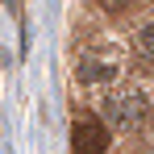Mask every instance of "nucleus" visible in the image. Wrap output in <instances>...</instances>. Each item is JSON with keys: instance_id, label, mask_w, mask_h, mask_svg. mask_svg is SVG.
<instances>
[{"instance_id": "obj_1", "label": "nucleus", "mask_w": 154, "mask_h": 154, "mask_svg": "<svg viewBox=\"0 0 154 154\" xmlns=\"http://www.w3.org/2000/svg\"><path fill=\"white\" fill-rule=\"evenodd\" d=\"M104 121H112L117 129H137L142 121H150V104L142 92H117L104 104Z\"/></svg>"}, {"instance_id": "obj_2", "label": "nucleus", "mask_w": 154, "mask_h": 154, "mask_svg": "<svg viewBox=\"0 0 154 154\" xmlns=\"http://www.w3.org/2000/svg\"><path fill=\"white\" fill-rule=\"evenodd\" d=\"M117 75H121V58H117V50H88L83 58H79V79L92 83V88H108Z\"/></svg>"}, {"instance_id": "obj_3", "label": "nucleus", "mask_w": 154, "mask_h": 154, "mask_svg": "<svg viewBox=\"0 0 154 154\" xmlns=\"http://www.w3.org/2000/svg\"><path fill=\"white\" fill-rule=\"evenodd\" d=\"M71 150L75 154H104L108 150V125L96 117H79L71 125Z\"/></svg>"}, {"instance_id": "obj_4", "label": "nucleus", "mask_w": 154, "mask_h": 154, "mask_svg": "<svg viewBox=\"0 0 154 154\" xmlns=\"http://www.w3.org/2000/svg\"><path fill=\"white\" fill-rule=\"evenodd\" d=\"M137 50L146 54V58H154V21L137 29Z\"/></svg>"}, {"instance_id": "obj_5", "label": "nucleus", "mask_w": 154, "mask_h": 154, "mask_svg": "<svg viewBox=\"0 0 154 154\" xmlns=\"http://www.w3.org/2000/svg\"><path fill=\"white\" fill-rule=\"evenodd\" d=\"M100 8H104V13H125L129 0H100Z\"/></svg>"}]
</instances>
